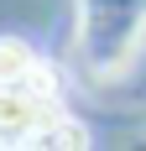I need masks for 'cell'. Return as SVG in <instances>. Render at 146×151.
Here are the masks:
<instances>
[{
    "label": "cell",
    "mask_w": 146,
    "mask_h": 151,
    "mask_svg": "<svg viewBox=\"0 0 146 151\" xmlns=\"http://www.w3.org/2000/svg\"><path fill=\"white\" fill-rule=\"evenodd\" d=\"M37 146H89V136H84V125H73V120L58 115V120L37 136Z\"/></svg>",
    "instance_id": "obj_3"
},
{
    "label": "cell",
    "mask_w": 146,
    "mask_h": 151,
    "mask_svg": "<svg viewBox=\"0 0 146 151\" xmlns=\"http://www.w3.org/2000/svg\"><path fill=\"white\" fill-rule=\"evenodd\" d=\"M37 73H42L37 68V52L21 37H0V83H31Z\"/></svg>",
    "instance_id": "obj_2"
},
{
    "label": "cell",
    "mask_w": 146,
    "mask_h": 151,
    "mask_svg": "<svg viewBox=\"0 0 146 151\" xmlns=\"http://www.w3.org/2000/svg\"><path fill=\"white\" fill-rule=\"evenodd\" d=\"M31 83H0V146H37V136L58 120L52 89H31Z\"/></svg>",
    "instance_id": "obj_1"
}]
</instances>
